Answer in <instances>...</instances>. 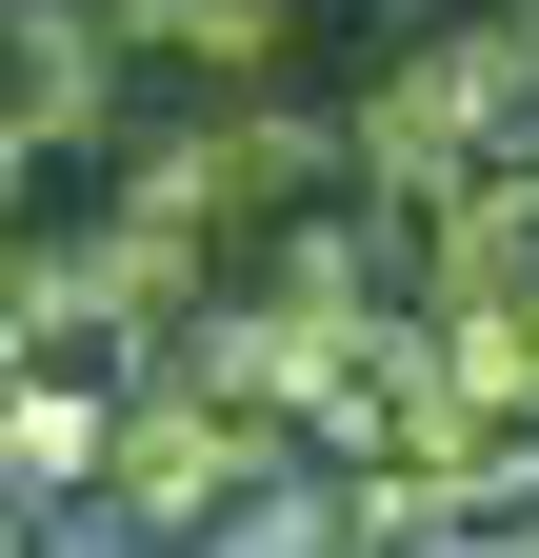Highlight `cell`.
Wrapping results in <instances>:
<instances>
[{
  "instance_id": "cell-1",
  "label": "cell",
  "mask_w": 539,
  "mask_h": 558,
  "mask_svg": "<svg viewBox=\"0 0 539 558\" xmlns=\"http://www.w3.org/2000/svg\"><path fill=\"white\" fill-rule=\"evenodd\" d=\"M81 538L100 558H260L320 519V418L280 379H220V360H141L81 439Z\"/></svg>"
}]
</instances>
